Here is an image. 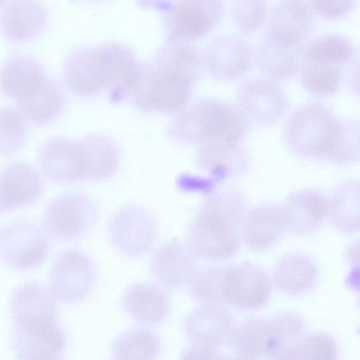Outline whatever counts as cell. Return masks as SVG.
<instances>
[{
    "instance_id": "cell-1",
    "label": "cell",
    "mask_w": 360,
    "mask_h": 360,
    "mask_svg": "<svg viewBox=\"0 0 360 360\" xmlns=\"http://www.w3.org/2000/svg\"><path fill=\"white\" fill-rule=\"evenodd\" d=\"M55 300L50 290L35 282L25 283L14 292L11 309L18 360L54 357L64 348L65 336L56 320Z\"/></svg>"
},
{
    "instance_id": "cell-2",
    "label": "cell",
    "mask_w": 360,
    "mask_h": 360,
    "mask_svg": "<svg viewBox=\"0 0 360 360\" xmlns=\"http://www.w3.org/2000/svg\"><path fill=\"white\" fill-rule=\"evenodd\" d=\"M245 202L238 191L224 189L204 200L188 229V245L208 260L232 257L240 247L237 226L245 217Z\"/></svg>"
},
{
    "instance_id": "cell-3",
    "label": "cell",
    "mask_w": 360,
    "mask_h": 360,
    "mask_svg": "<svg viewBox=\"0 0 360 360\" xmlns=\"http://www.w3.org/2000/svg\"><path fill=\"white\" fill-rule=\"evenodd\" d=\"M249 120L238 106L205 101L181 112L170 131L174 138L199 146L238 145L248 130Z\"/></svg>"
},
{
    "instance_id": "cell-4",
    "label": "cell",
    "mask_w": 360,
    "mask_h": 360,
    "mask_svg": "<svg viewBox=\"0 0 360 360\" xmlns=\"http://www.w3.org/2000/svg\"><path fill=\"white\" fill-rule=\"evenodd\" d=\"M341 127L333 110L320 102L297 108L285 127V139L295 153L307 157L325 156Z\"/></svg>"
},
{
    "instance_id": "cell-5",
    "label": "cell",
    "mask_w": 360,
    "mask_h": 360,
    "mask_svg": "<svg viewBox=\"0 0 360 360\" xmlns=\"http://www.w3.org/2000/svg\"><path fill=\"white\" fill-rule=\"evenodd\" d=\"M193 80L156 65L142 66L129 95L142 109L182 112L191 98Z\"/></svg>"
},
{
    "instance_id": "cell-6",
    "label": "cell",
    "mask_w": 360,
    "mask_h": 360,
    "mask_svg": "<svg viewBox=\"0 0 360 360\" xmlns=\"http://www.w3.org/2000/svg\"><path fill=\"white\" fill-rule=\"evenodd\" d=\"M99 207L89 195L77 191L63 193L47 205L44 229L52 237L75 239L89 233L99 218Z\"/></svg>"
},
{
    "instance_id": "cell-7",
    "label": "cell",
    "mask_w": 360,
    "mask_h": 360,
    "mask_svg": "<svg viewBox=\"0 0 360 360\" xmlns=\"http://www.w3.org/2000/svg\"><path fill=\"white\" fill-rule=\"evenodd\" d=\"M156 236L155 220L141 206H122L110 219V242L116 251L127 257L137 258L145 255L154 245Z\"/></svg>"
},
{
    "instance_id": "cell-8",
    "label": "cell",
    "mask_w": 360,
    "mask_h": 360,
    "mask_svg": "<svg viewBox=\"0 0 360 360\" xmlns=\"http://www.w3.org/2000/svg\"><path fill=\"white\" fill-rule=\"evenodd\" d=\"M49 235L44 228L31 220H16L6 224L0 233L1 259L16 270L37 266L49 253Z\"/></svg>"
},
{
    "instance_id": "cell-9",
    "label": "cell",
    "mask_w": 360,
    "mask_h": 360,
    "mask_svg": "<svg viewBox=\"0 0 360 360\" xmlns=\"http://www.w3.org/2000/svg\"><path fill=\"white\" fill-rule=\"evenodd\" d=\"M271 292V282L261 268L250 263L223 267L219 284L220 302L253 310L264 306Z\"/></svg>"
},
{
    "instance_id": "cell-10",
    "label": "cell",
    "mask_w": 360,
    "mask_h": 360,
    "mask_svg": "<svg viewBox=\"0 0 360 360\" xmlns=\"http://www.w3.org/2000/svg\"><path fill=\"white\" fill-rule=\"evenodd\" d=\"M95 266L84 252L69 250L54 261L50 271V290L65 304L81 301L90 292L96 278Z\"/></svg>"
},
{
    "instance_id": "cell-11",
    "label": "cell",
    "mask_w": 360,
    "mask_h": 360,
    "mask_svg": "<svg viewBox=\"0 0 360 360\" xmlns=\"http://www.w3.org/2000/svg\"><path fill=\"white\" fill-rule=\"evenodd\" d=\"M223 11V3L217 0L176 1L166 12V27L173 39L189 43L211 31Z\"/></svg>"
},
{
    "instance_id": "cell-12",
    "label": "cell",
    "mask_w": 360,
    "mask_h": 360,
    "mask_svg": "<svg viewBox=\"0 0 360 360\" xmlns=\"http://www.w3.org/2000/svg\"><path fill=\"white\" fill-rule=\"evenodd\" d=\"M64 77L69 89L82 96L110 87V69L105 45L72 53L65 63Z\"/></svg>"
},
{
    "instance_id": "cell-13",
    "label": "cell",
    "mask_w": 360,
    "mask_h": 360,
    "mask_svg": "<svg viewBox=\"0 0 360 360\" xmlns=\"http://www.w3.org/2000/svg\"><path fill=\"white\" fill-rule=\"evenodd\" d=\"M313 16L309 3L283 1L271 11L265 37L289 48H302L312 26Z\"/></svg>"
},
{
    "instance_id": "cell-14",
    "label": "cell",
    "mask_w": 360,
    "mask_h": 360,
    "mask_svg": "<svg viewBox=\"0 0 360 360\" xmlns=\"http://www.w3.org/2000/svg\"><path fill=\"white\" fill-rule=\"evenodd\" d=\"M39 161L43 173L53 182L87 179L88 163L81 142L62 138L51 140L43 147Z\"/></svg>"
},
{
    "instance_id": "cell-15",
    "label": "cell",
    "mask_w": 360,
    "mask_h": 360,
    "mask_svg": "<svg viewBox=\"0 0 360 360\" xmlns=\"http://www.w3.org/2000/svg\"><path fill=\"white\" fill-rule=\"evenodd\" d=\"M255 53L243 39L233 35L214 39L206 49L204 63L209 72L223 79H235L247 73Z\"/></svg>"
},
{
    "instance_id": "cell-16",
    "label": "cell",
    "mask_w": 360,
    "mask_h": 360,
    "mask_svg": "<svg viewBox=\"0 0 360 360\" xmlns=\"http://www.w3.org/2000/svg\"><path fill=\"white\" fill-rule=\"evenodd\" d=\"M238 107L248 117L264 124L276 122L283 114L285 100L274 81L255 78L245 82L238 94Z\"/></svg>"
},
{
    "instance_id": "cell-17",
    "label": "cell",
    "mask_w": 360,
    "mask_h": 360,
    "mask_svg": "<svg viewBox=\"0 0 360 360\" xmlns=\"http://www.w3.org/2000/svg\"><path fill=\"white\" fill-rule=\"evenodd\" d=\"M190 338L198 346L213 348L228 341L234 328L229 311L217 302H204L186 320Z\"/></svg>"
},
{
    "instance_id": "cell-18",
    "label": "cell",
    "mask_w": 360,
    "mask_h": 360,
    "mask_svg": "<svg viewBox=\"0 0 360 360\" xmlns=\"http://www.w3.org/2000/svg\"><path fill=\"white\" fill-rule=\"evenodd\" d=\"M43 190V179L34 167L27 163H11L1 172L0 210L29 204L38 199Z\"/></svg>"
},
{
    "instance_id": "cell-19",
    "label": "cell",
    "mask_w": 360,
    "mask_h": 360,
    "mask_svg": "<svg viewBox=\"0 0 360 360\" xmlns=\"http://www.w3.org/2000/svg\"><path fill=\"white\" fill-rule=\"evenodd\" d=\"M151 269L162 285L179 287L188 283L196 271L195 254L188 245L179 240L166 242L153 254Z\"/></svg>"
},
{
    "instance_id": "cell-20",
    "label": "cell",
    "mask_w": 360,
    "mask_h": 360,
    "mask_svg": "<svg viewBox=\"0 0 360 360\" xmlns=\"http://www.w3.org/2000/svg\"><path fill=\"white\" fill-rule=\"evenodd\" d=\"M286 227L283 210L275 205H261L245 215L240 224V236L248 247L262 250L275 245Z\"/></svg>"
},
{
    "instance_id": "cell-21",
    "label": "cell",
    "mask_w": 360,
    "mask_h": 360,
    "mask_svg": "<svg viewBox=\"0 0 360 360\" xmlns=\"http://www.w3.org/2000/svg\"><path fill=\"white\" fill-rule=\"evenodd\" d=\"M329 199L314 190H300L288 198L283 212L287 227L292 232L305 234L312 232L328 214Z\"/></svg>"
},
{
    "instance_id": "cell-22",
    "label": "cell",
    "mask_w": 360,
    "mask_h": 360,
    "mask_svg": "<svg viewBox=\"0 0 360 360\" xmlns=\"http://www.w3.org/2000/svg\"><path fill=\"white\" fill-rule=\"evenodd\" d=\"M46 20L44 8L27 1H13L4 8L1 29L9 39L26 41L34 38L43 29Z\"/></svg>"
},
{
    "instance_id": "cell-23",
    "label": "cell",
    "mask_w": 360,
    "mask_h": 360,
    "mask_svg": "<svg viewBox=\"0 0 360 360\" xmlns=\"http://www.w3.org/2000/svg\"><path fill=\"white\" fill-rule=\"evenodd\" d=\"M302 48H289L264 38L255 51V61L269 79L277 81L292 77L301 67Z\"/></svg>"
},
{
    "instance_id": "cell-24",
    "label": "cell",
    "mask_w": 360,
    "mask_h": 360,
    "mask_svg": "<svg viewBox=\"0 0 360 360\" xmlns=\"http://www.w3.org/2000/svg\"><path fill=\"white\" fill-rule=\"evenodd\" d=\"M125 311L143 324H154L166 316L168 303L165 294L158 287L149 283L131 285L123 299Z\"/></svg>"
},
{
    "instance_id": "cell-25",
    "label": "cell",
    "mask_w": 360,
    "mask_h": 360,
    "mask_svg": "<svg viewBox=\"0 0 360 360\" xmlns=\"http://www.w3.org/2000/svg\"><path fill=\"white\" fill-rule=\"evenodd\" d=\"M47 79L39 66L25 57H14L4 65L1 87L8 96L18 101L37 89Z\"/></svg>"
},
{
    "instance_id": "cell-26",
    "label": "cell",
    "mask_w": 360,
    "mask_h": 360,
    "mask_svg": "<svg viewBox=\"0 0 360 360\" xmlns=\"http://www.w3.org/2000/svg\"><path fill=\"white\" fill-rule=\"evenodd\" d=\"M304 323L294 313L279 314L269 321V336L265 356L268 360H292L302 337Z\"/></svg>"
},
{
    "instance_id": "cell-27",
    "label": "cell",
    "mask_w": 360,
    "mask_h": 360,
    "mask_svg": "<svg viewBox=\"0 0 360 360\" xmlns=\"http://www.w3.org/2000/svg\"><path fill=\"white\" fill-rule=\"evenodd\" d=\"M328 215L340 231H360V180L339 184L329 199Z\"/></svg>"
},
{
    "instance_id": "cell-28",
    "label": "cell",
    "mask_w": 360,
    "mask_h": 360,
    "mask_svg": "<svg viewBox=\"0 0 360 360\" xmlns=\"http://www.w3.org/2000/svg\"><path fill=\"white\" fill-rule=\"evenodd\" d=\"M317 277V268L307 257L291 254L283 257L276 266L273 281L283 291L299 294L309 290Z\"/></svg>"
},
{
    "instance_id": "cell-29",
    "label": "cell",
    "mask_w": 360,
    "mask_h": 360,
    "mask_svg": "<svg viewBox=\"0 0 360 360\" xmlns=\"http://www.w3.org/2000/svg\"><path fill=\"white\" fill-rule=\"evenodd\" d=\"M63 105V98L60 91L48 79L18 102L20 115L36 123L52 120L60 113Z\"/></svg>"
},
{
    "instance_id": "cell-30",
    "label": "cell",
    "mask_w": 360,
    "mask_h": 360,
    "mask_svg": "<svg viewBox=\"0 0 360 360\" xmlns=\"http://www.w3.org/2000/svg\"><path fill=\"white\" fill-rule=\"evenodd\" d=\"M269 336V321L250 318L233 329L228 342L236 356L257 360L265 356Z\"/></svg>"
},
{
    "instance_id": "cell-31",
    "label": "cell",
    "mask_w": 360,
    "mask_h": 360,
    "mask_svg": "<svg viewBox=\"0 0 360 360\" xmlns=\"http://www.w3.org/2000/svg\"><path fill=\"white\" fill-rule=\"evenodd\" d=\"M200 165L216 177H226L242 172L245 158L238 145L211 143L200 146L198 154Z\"/></svg>"
},
{
    "instance_id": "cell-32",
    "label": "cell",
    "mask_w": 360,
    "mask_h": 360,
    "mask_svg": "<svg viewBox=\"0 0 360 360\" xmlns=\"http://www.w3.org/2000/svg\"><path fill=\"white\" fill-rule=\"evenodd\" d=\"M203 62L204 58L194 46L188 42L174 41L160 49L155 65L193 81Z\"/></svg>"
},
{
    "instance_id": "cell-33",
    "label": "cell",
    "mask_w": 360,
    "mask_h": 360,
    "mask_svg": "<svg viewBox=\"0 0 360 360\" xmlns=\"http://www.w3.org/2000/svg\"><path fill=\"white\" fill-rule=\"evenodd\" d=\"M88 163L87 179L103 180L111 176L120 163L116 146L108 139L89 135L81 141Z\"/></svg>"
},
{
    "instance_id": "cell-34",
    "label": "cell",
    "mask_w": 360,
    "mask_h": 360,
    "mask_svg": "<svg viewBox=\"0 0 360 360\" xmlns=\"http://www.w3.org/2000/svg\"><path fill=\"white\" fill-rule=\"evenodd\" d=\"M353 55L354 47L347 39L337 34H325L303 47L302 61L343 68Z\"/></svg>"
},
{
    "instance_id": "cell-35",
    "label": "cell",
    "mask_w": 360,
    "mask_h": 360,
    "mask_svg": "<svg viewBox=\"0 0 360 360\" xmlns=\"http://www.w3.org/2000/svg\"><path fill=\"white\" fill-rule=\"evenodd\" d=\"M110 69V89L113 94H130L142 65L126 47L117 44L105 45Z\"/></svg>"
},
{
    "instance_id": "cell-36",
    "label": "cell",
    "mask_w": 360,
    "mask_h": 360,
    "mask_svg": "<svg viewBox=\"0 0 360 360\" xmlns=\"http://www.w3.org/2000/svg\"><path fill=\"white\" fill-rule=\"evenodd\" d=\"M160 349L156 335L147 330H136L119 339L114 347L117 360H153Z\"/></svg>"
},
{
    "instance_id": "cell-37",
    "label": "cell",
    "mask_w": 360,
    "mask_h": 360,
    "mask_svg": "<svg viewBox=\"0 0 360 360\" xmlns=\"http://www.w3.org/2000/svg\"><path fill=\"white\" fill-rule=\"evenodd\" d=\"M342 68L302 61L300 75L304 86L314 93L330 94L337 91Z\"/></svg>"
},
{
    "instance_id": "cell-38",
    "label": "cell",
    "mask_w": 360,
    "mask_h": 360,
    "mask_svg": "<svg viewBox=\"0 0 360 360\" xmlns=\"http://www.w3.org/2000/svg\"><path fill=\"white\" fill-rule=\"evenodd\" d=\"M324 157L340 163L360 160V121H341L340 131Z\"/></svg>"
},
{
    "instance_id": "cell-39",
    "label": "cell",
    "mask_w": 360,
    "mask_h": 360,
    "mask_svg": "<svg viewBox=\"0 0 360 360\" xmlns=\"http://www.w3.org/2000/svg\"><path fill=\"white\" fill-rule=\"evenodd\" d=\"M335 340L325 334L303 337L297 344L292 360H336Z\"/></svg>"
},
{
    "instance_id": "cell-40",
    "label": "cell",
    "mask_w": 360,
    "mask_h": 360,
    "mask_svg": "<svg viewBox=\"0 0 360 360\" xmlns=\"http://www.w3.org/2000/svg\"><path fill=\"white\" fill-rule=\"evenodd\" d=\"M23 117L19 112L1 109L0 112V150L4 155L17 151L25 136Z\"/></svg>"
},
{
    "instance_id": "cell-41",
    "label": "cell",
    "mask_w": 360,
    "mask_h": 360,
    "mask_svg": "<svg viewBox=\"0 0 360 360\" xmlns=\"http://www.w3.org/2000/svg\"><path fill=\"white\" fill-rule=\"evenodd\" d=\"M233 16L240 32L243 34L252 33L266 20L267 4L262 0L238 1L234 6Z\"/></svg>"
},
{
    "instance_id": "cell-42",
    "label": "cell",
    "mask_w": 360,
    "mask_h": 360,
    "mask_svg": "<svg viewBox=\"0 0 360 360\" xmlns=\"http://www.w3.org/2000/svg\"><path fill=\"white\" fill-rule=\"evenodd\" d=\"M223 267H207L195 271L188 283L191 293L203 302H220L219 284Z\"/></svg>"
},
{
    "instance_id": "cell-43",
    "label": "cell",
    "mask_w": 360,
    "mask_h": 360,
    "mask_svg": "<svg viewBox=\"0 0 360 360\" xmlns=\"http://www.w3.org/2000/svg\"><path fill=\"white\" fill-rule=\"evenodd\" d=\"M308 3L312 11L326 18L342 15L352 7V3L347 0H312Z\"/></svg>"
},
{
    "instance_id": "cell-44",
    "label": "cell",
    "mask_w": 360,
    "mask_h": 360,
    "mask_svg": "<svg viewBox=\"0 0 360 360\" xmlns=\"http://www.w3.org/2000/svg\"><path fill=\"white\" fill-rule=\"evenodd\" d=\"M349 270L346 278V284L358 295L360 304V240L351 245L347 252Z\"/></svg>"
},
{
    "instance_id": "cell-45",
    "label": "cell",
    "mask_w": 360,
    "mask_h": 360,
    "mask_svg": "<svg viewBox=\"0 0 360 360\" xmlns=\"http://www.w3.org/2000/svg\"><path fill=\"white\" fill-rule=\"evenodd\" d=\"M224 358L213 348L197 346L188 350L181 360H224Z\"/></svg>"
},
{
    "instance_id": "cell-46",
    "label": "cell",
    "mask_w": 360,
    "mask_h": 360,
    "mask_svg": "<svg viewBox=\"0 0 360 360\" xmlns=\"http://www.w3.org/2000/svg\"><path fill=\"white\" fill-rule=\"evenodd\" d=\"M350 80L353 89L360 94V59L353 66Z\"/></svg>"
},
{
    "instance_id": "cell-47",
    "label": "cell",
    "mask_w": 360,
    "mask_h": 360,
    "mask_svg": "<svg viewBox=\"0 0 360 360\" xmlns=\"http://www.w3.org/2000/svg\"><path fill=\"white\" fill-rule=\"evenodd\" d=\"M224 360H248V359L242 358V357H240L238 356H233V357L224 358Z\"/></svg>"
},
{
    "instance_id": "cell-48",
    "label": "cell",
    "mask_w": 360,
    "mask_h": 360,
    "mask_svg": "<svg viewBox=\"0 0 360 360\" xmlns=\"http://www.w3.org/2000/svg\"><path fill=\"white\" fill-rule=\"evenodd\" d=\"M43 360H60V359L57 358V356H54V357H51V358L45 359H43Z\"/></svg>"
}]
</instances>
